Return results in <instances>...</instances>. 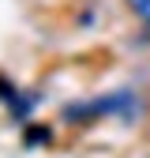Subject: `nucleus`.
I'll use <instances>...</instances> for the list:
<instances>
[{
	"label": "nucleus",
	"instance_id": "1",
	"mask_svg": "<svg viewBox=\"0 0 150 158\" xmlns=\"http://www.w3.org/2000/svg\"><path fill=\"white\" fill-rule=\"evenodd\" d=\"M120 106H131V94H109V98H94V102H79L64 109V121H94L101 113H116Z\"/></svg>",
	"mask_w": 150,
	"mask_h": 158
},
{
	"label": "nucleus",
	"instance_id": "3",
	"mask_svg": "<svg viewBox=\"0 0 150 158\" xmlns=\"http://www.w3.org/2000/svg\"><path fill=\"white\" fill-rule=\"evenodd\" d=\"M128 8H131V11H135L143 23L150 27V0H128Z\"/></svg>",
	"mask_w": 150,
	"mask_h": 158
},
{
	"label": "nucleus",
	"instance_id": "2",
	"mask_svg": "<svg viewBox=\"0 0 150 158\" xmlns=\"http://www.w3.org/2000/svg\"><path fill=\"white\" fill-rule=\"evenodd\" d=\"M0 94H8V109H11L15 117H26V113H30V106H26V98L19 94V90H11V87L4 83V79H0Z\"/></svg>",
	"mask_w": 150,
	"mask_h": 158
}]
</instances>
